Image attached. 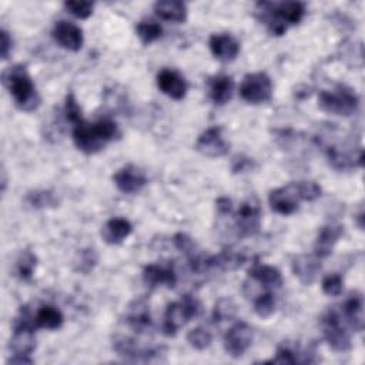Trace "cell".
<instances>
[{
    "label": "cell",
    "instance_id": "cell-43",
    "mask_svg": "<svg viewBox=\"0 0 365 365\" xmlns=\"http://www.w3.org/2000/svg\"><path fill=\"white\" fill-rule=\"evenodd\" d=\"M251 160L250 158H241V160H235V164L237 165H234L232 167V170H234V173H242V171H245L250 165H251Z\"/></svg>",
    "mask_w": 365,
    "mask_h": 365
},
{
    "label": "cell",
    "instance_id": "cell-25",
    "mask_svg": "<svg viewBox=\"0 0 365 365\" xmlns=\"http://www.w3.org/2000/svg\"><path fill=\"white\" fill-rule=\"evenodd\" d=\"M154 11L155 14L165 20L173 23H182L187 20V4L178 0H161L154 3Z\"/></svg>",
    "mask_w": 365,
    "mask_h": 365
},
{
    "label": "cell",
    "instance_id": "cell-37",
    "mask_svg": "<svg viewBox=\"0 0 365 365\" xmlns=\"http://www.w3.org/2000/svg\"><path fill=\"white\" fill-rule=\"evenodd\" d=\"M97 264V254L93 248H86L81 250L78 252V258L76 259V271L83 272V274H88L94 265Z\"/></svg>",
    "mask_w": 365,
    "mask_h": 365
},
{
    "label": "cell",
    "instance_id": "cell-1",
    "mask_svg": "<svg viewBox=\"0 0 365 365\" xmlns=\"http://www.w3.org/2000/svg\"><path fill=\"white\" fill-rule=\"evenodd\" d=\"M257 17L274 36H282L288 26L298 24L305 16V4L301 1H259L255 6Z\"/></svg>",
    "mask_w": 365,
    "mask_h": 365
},
{
    "label": "cell",
    "instance_id": "cell-41",
    "mask_svg": "<svg viewBox=\"0 0 365 365\" xmlns=\"http://www.w3.org/2000/svg\"><path fill=\"white\" fill-rule=\"evenodd\" d=\"M11 47H13V40H11L10 34L3 29L0 31V54H1L3 60H6L9 57Z\"/></svg>",
    "mask_w": 365,
    "mask_h": 365
},
{
    "label": "cell",
    "instance_id": "cell-24",
    "mask_svg": "<svg viewBox=\"0 0 365 365\" xmlns=\"http://www.w3.org/2000/svg\"><path fill=\"white\" fill-rule=\"evenodd\" d=\"M248 277L261 284L264 288H279L282 285V275L277 267L267 264H254L248 269Z\"/></svg>",
    "mask_w": 365,
    "mask_h": 365
},
{
    "label": "cell",
    "instance_id": "cell-15",
    "mask_svg": "<svg viewBox=\"0 0 365 365\" xmlns=\"http://www.w3.org/2000/svg\"><path fill=\"white\" fill-rule=\"evenodd\" d=\"M208 46L212 56L222 63H230L235 60L240 53V41L228 33L211 34Z\"/></svg>",
    "mask_w": 365,
    "mask_h": 365
},
{
    "label": "cell",
    "instance_id": "cell-21",
    "mask_svg": "<svg viewBox=\"0 0 365 365\" xmlns=\"http://www.w3.org/2000/svg\"><path fill=\"white\" fill-rule=\"evenodd\" d=\"M245 262V255L235 250H224L217 255L202 258V269L234 271Z\"/></svg>",
    "mask_w": 365,
    "mask_h": 365
},
{
    "label": "cell",
    "instance_id": "cell-7",
    "mask_svg": "<svg viewBox=\"0 0 365 365\" xmlns=\"http://www.w3.org/2000/svg\"><path fill=\"white\" fill-rule=\"evenodd\" d=\"M240 96L250 104H261L269 101L272 97L271 78L262 71L244 76L240 84Z\"/></svg>",
    "mask_w": 365,
    "mask_h": 365
},
{
    "label": "cell",
    "instance_id": "cell-8",
    "mask_svg": "<svg viewBox=\"0 0 365 365\" xmlns=\"http://www.w3.org/2000/svg\"><path fill=\"white\" fill-rule=\"evenodd\" d=\"M261 220V207L255 198H248L244 201L234 214V222L240 237L255 235L259 231Z\"/></svg>",
    "mask_w": 365,
    "mask_h": 365
},
{
    "label": "cell",
    "instance_id": "cell-36",
    "mask_svg": "<svg viewBox=\"0 0 365 365\" xmlns=\"http://www.w3.org/2000/svg\"><path fill=\"white\" fill-rule=\"evenodd\" d=\"M298 351L292 349L289 345L287 344H282L277 348V352H275V356H272L268 362L271 364H287V365H291V364H298L301 362L299 356H298Z\"/></svg>",
    "mask_w": 365,
    "mask_h": 365
},
{
    "label": "cell",
    "instance_id": "cell-22",
    "mask_svg": "<svg viewBox=\"0 0 365 365\" xmlns=\"http://www.w3.org/2000/svg\"><path fill=\"white\" fill-rule=\"evenodd\" d=\"M125 322L133 331L138 334L147 332L151 328V315L144 299H135L130 304L125 314Z\"/></svg>",
    "mask_w": 365,
    "mask_h": 365
},
{
    "label": "cell",
    "instance_id": "cell-28",
    "mask_svg": "<svg viewBox=\"0 0 365 365\" xmlns=\"http://www.w3.org/2000/svg\"><path fill=\"white\" fill-rule=\"evenodd\" d=\"M26 202L33 208H48L56 207L58 204V200L54 192L48 190H34L27 192Z\"/></svg>",
    "mask_w": 365,
    "mask_h": 365
},
{
    "label": "cell",
    "instance_id": "cell-23",
    "mask_svg": "<svg viewBox=\"0 0 365 365\" xmlns=\"http://www.w3.org/2000/svg\"><path fill=\"white\" fill-rule=\"evenodd\" d=\"M133 231V225L128 220L123 217H114L104 222L101 227V237L107 244L117 245L121 244Z\"/></svg>",
    "mask_w": 365,
    "mask_h": 365
},
{
    "label": "cell",
    "instance_id": "cell-39",
    "mask_svg": "<svg viewBox=\"0 0 365 365\" xmlns=\"http://www.w3.org/2000/svg\"><path fill=\"white\" fill-rule=\"evenodd\" d=\"M64 114H66V118L73 123L74 125L77 123H80L83 120L81 117V108L74 97L73 93H68L67 97H66V106H64Z\"/></svg>",
    "mask_w": 365,
    "mask_h": 365
},
{
    "label": "cell",
    "instance_id": "cell-26",
    "mask_svg": "<svg viewBox=\"0 0 365 365\" xmlns=\"http://www.w3.org/2000/svg\"><path fill=\"white\" fill-rule=\"evenodd\" d=\"M234 80L227 74H218L210 80V98L214 104L222 106L232 97Z\"/></svg>",
    "mask_w": 365,
    "mask_h": 365
},
{
    "label": "cell",
    "instance_id": "cell-12",
    "mask_svg": "<svg viewBox=\"0 0 365 365\" xmlns=\"http://www.w3.org/2000/svg\"><path fill=\"white\" fill-rule=\"evenodd\" d=\"M113 181L118 191L124 194H137L147 184V175L140 167L134 164H127L115 171V174L113 175Z\"/></svg>",
    "mask_w": 365,
    "mask_h": 365
},
{
    "label": "cell",
    "instance_id": "cell-20",
    "mask_svg": "<svg viewBox=\"0 0 365 365\" xmlns=\"http://www.w3.org/2000/svg\"><path fill=\"white\" fill-rule=\"evenodd\" d=\"M342 234H344V227L341 224L329 222V224H325L324 227H321V230L318 231L317 240H315L314 254L321 259L329 257L335 244L338 242V240L341 238Z\"/></svg>",
    "mask_w": 365,
    "mask_h": 365
},
{
    "label": "cell",
    "instance_id": "cell-5",
    "mask_svg": "<svg viewBox=\"0 0 365 365\" xmlns=\"http://www.w3.org/2000/svg\"><path fill=\"white\" fill-rule=\"evenodd\" d=\"M200 312L198 301L191 295H184L178 301H174L167 305L164 321H163V334L167 336H174L177 331L184 327L188 321L195 318Z\"/></svg>",
    "mask_w": 365,
    "mask_h": 365
},
{
    "label": "cell",
    "instance_id": "cell-18",
    "mask_svg": "<svg viewBox=\"0 0 365 365\" xmlns=\"http://www.w3.org/2000/svg\"><path fill=\"white\" fill-rule=\"evenodd\" d=\"M321 267H322L321 258H318L315 254L297 255L292 258V262H291L292 272L302 285H311L317 279L321 271Z\"/></svg>",
    "mask_w": 365,
    "mask_h": 365
},
{
    "label": "cell",
    "instance_id": "cell-33",
    "mask_svg": "<svg viewBox=\"0 0 365 365\" xmlns=\"http://www.w3.org/2000/svg\"><path fill=\"white\" fill-rule=\"evenodd\" d=\"M211 341H212V335H211V332H210L207 328H204V327L192 328V329H190L188 334H187V342H188L192 348H195V349H198V351L208 348V346L211 345Z\"/></svg>",
    "mask_w": 365,
    "mask_h": 365
},
{
    "label": "cell",
    "instance_id": "cell-9",
    "mask_svg": "<svg viewBox=\"0 0 365 365\" xmlns=\"http://www.w3.org/2000/svg\"><path fill=\"white\" fill-rule=\"evenodd\" d=\"M254 339L252 328L247 322L234 324L224 335V349L232 358L242 356Z\"/></svg>",
    "mask_w": 365,
    "mask_h": 365
},
{
    "label": "cell",
    "instance_id": "cell-10",
    "mask_svg": "<svg viewBox=\"0 0 365 365\" xmlns=\"http://www.w3.org/2000/svg\"><path fill=\"white\" fill-rule=\"evenodd\" d=\"M301 201L302 200L299 195L297 181L272 190L268 197V202H269L272 211H275L281 215L294 214L299 208Z\"/></svg>",
    "mask_w": 365,
    "mask_h": 365
},
{
    "label": "cell",
    "instance_id": "cell-40",
    "mask_svg": "<svg viewBox=\"0 0 365 365\" xmlns=\"http://www.w3.org/2000/svg\"><path fill=\"white\" fill-rule=\"evenodd\" d=\"M302 201H314L321 197V187L315 181H297Z\"/></svg>",
    "mask_w": 365,
    "mask_h": 365
},
{
    "label": "cell",
    "instance_id": "cell-16",
    "mask_svg": "<svg viewBox=\"0 0 365 365\" xmlns=\"http://www.w3.org/2000/svg\"><path fill=\"white\" fill-rule=\"evenodd\" d=\"M143 281L147 287L155 288L167 285L173 288L177 282V272L173 262L168 264H150L143 271Z\"/></svg>",
    "mask_w": 365,
    "mask_h": 365
},
{
    "label": "cell",
    "instance_id": "cell-27",
    "mask_svg": "<svg viewBox=\"0 0 365 365\" xmlns=\"http://www.w3.org/2000/svg\"><path fill=\"white\" fill-rule=\"evenodd\" d=\"M36 328H46V329H57L63 325L64 317L61 311L53 305H43L37 309L36 315H33Z\"/></svg>",
    "mask_w": 365,
    "mask_h": 365
},
{
    "label": "cell",
    "instance_id": "cell-13",
    "mask_svg": "<svg viewBox=\"0 0 365 365\" xmlns=\"http://www.w3.org/2000/svg\"><path fill=\"white\" fill-rule=\"evenodd\" d=\"M53 38L60 47L70 51H78L84 41L83 30L77 24L67 20H60L54 24Z\"/></svg>",
    "mask_w": 365,
    "mask_h": 365
},
{
    "label": "cell",
    "instance_id": "cell-30",
    "mask_svg": "<svg viewBox=\"0 0 365 365\" xmlns=\"http://www.w3.org/2000/svg\"><path fill=\"white\" fill-rule=\"evenodd\" d=\"M36 265H37L36 255L29 250L21 251L17 258V262H16V269H17V275L20 277V279H23V281L30 279L36 269Z\"/></svg>",
    "mask_w": 365,
    "mask_h": 365
},
{
    "label": "cell",
    "instance_id": "cell-17",
    "mask_svg": "<svg viewBox=\"0 0 365 365\" xmlns=\"http://www.w3.org/2000/svg\"><path fill=\"white\" fill-rule=\"evenodd\" d=\"M157 86L165 96L173 100L184 98L188 88L185 78L178 71L171 68H163L157 74Z\"/></svg>",
    "mask_w": 365,
    "mask_h": 365
},
{
    "label": "cell",
    "instance_id": "cell-34",
    "mask_svg": "<svg viewBox=\"0 0 365 365\" xmlns=\"http://www.w3.org/2000/svg\"><path fill=\"white\" fill-rule=\"evenodd\" d=\"M173 242H174V245L178 251H181L184 255L188 257L190 261L198 257L197 245H195L194 240L191 237H188L187 234H182V232L175 234L174 238H173Z\"/></svg>",
    "mask_w": 365,
    "mask_h": 365
},
{
    "label": "cell",
    "instance_id": "cell-2",
    "mask_svg": "<svg viewBox=\"0 0 365 365\" xmlns=\"http://www.w3.org/2000/svg\"><path fill=\"white\" fill-rule=\"evenodd\" d=\"M117 135L118 127L108 118H103L96 123L81 120L73 128V141L76 147L86 154L98 153Z\"/></svg>",
    "mask_w": 365,
    "mask_h": 365
},
{
    "label": "cell",
    "instance_id": "cell-29",
    "mask_svg": "<svg viewBox=\"0 0 365 365\" xmlns=\"http://www.w3.org/2000/svg\"><path fill=\"white\" fill-rule=\"evenodd\" d=\"M135 33L138 36V38L144 43V44H150L155 40H158L163 34V29L157 21L153 20H143L137 24L135 27Z\"/></svg>",
    "mask_w": 365,
    "mask_h": 365
},
{
    "label": "cell",
    "instance_id": "cell-19",
    "mask_svg": "<svg viewBox=\"0 0 365 365\" xmlns=\"http://www.w3.org/2000/svg\"><path fill=\"white\" fill-rule=\"evenodd\" d=\"M342 319L352 331L359 332L364 329V298L361 292L354 291L344 301Z\"/></svg>",
    "mask_w": 365,
    "mask_h": 365
},
{
    "label": "cell",
    "instance_id": "cell-4",
    "mask_svg": "<svg viewBox=\"0 0 365 365\" xmlns=\"http://www.w3.org/2000/svg\"><path fill=\"white\" fill-rule=\"evenodd\" d=\"M358 96L344 84H338L334 90H324L318 94V107L328 114L348 117L358 110Z\"/></svg>",
    "mask_w": 365,
    "mask_h": 365
},
{
    "label": "cell",
    "instance_id": "cell-6",
    "mask_svg": "<svg viewBox=\"0 0 365 365\" xmlns=\"http://www.w3.org/2000/svg\"><path fill=\"white\" fill-rule=\"evenodd\" d=\"M321 328L325 341L334 351L345 352L351 349V334L342 324V318L335 309H329L322 315Z\"/></svg>",
    "mask_w": 365,
    "mask_h": 365
},
{
    "label": "cell",
    "instance_id": "cell-42",
    "mask_svg": "<svg viewBox=\"0 0 365 365\" xmlns=\"http://www.w3.org/2000/svg\"><path fill=\"white\" fill-rule=\"evenodd\" d=\"M215 205H217V211H218L220 215H225V214H230L232 211V202L227 197H220L215 201Z\"/></svg>",
    "mask_w": 365,
    "mask_h": 365
},
{
    "label": "cell",
    "instance_id": "cell-11",
    "mask_svg": "<svg viewBox=\"0 0 365 365\" xmlns=\"http://www.w3.org/2000/svg\"><path fill=\"white\" fill-rule=\"evenodd\" d=\"M195 150L205 157L217 158L228 154L230 144L222 135V128L214 125L200 134L195 141Z\"/></svg>",
    "mask_w": 365,
    "mask_h": 365
},
{
    "label": "cell",
    "instance_id": "cell-31",
    "mask_svg": "<svg viewBox=\"0 0 365 365\" xmlns=\"http://www.w3.org/2000/svg\"><path fill=\"white\" fill-rule=\"evenodd\" d=\"M237 305L231 298H221L215 302L212 309V322L218 324L222 321H230L235 317Z\"/></svg>",
    "mask_w": 365,
    "mask_h": 365
},
{
    "label": "cell",
    "instance_id": "cell-35",
    "mask_svg": "<svg viewBox=\"0 0 365 365\" xmlns=\"http://www.w3.org/2000/svg\"><path fill=\"white\" fill-rule=\"evenodd\" d=\"M321 287H322L324 294H327L329 297H339L344 291V279L339 274L332 272L322 278Z\"/></svg>",
    "mask_w": 365,
    "mask_h": 365
},
{
    "label": "cell",
    "instance_id": "cell-3",
    "mask_svg": "<svg viewBox=\"0 0 365 365\" xmlns=\"http://www.w3.org/2000/svg\"><path fill=\"white\" fill-rule=\"evenodd\" d=\"M1 81L10 91L14 104L23 111H33L40 106V96L23 64L9 67L1 74Z\"/></svg>",
    "mask_w": 365,
    "mask_h": 365
},
{
    "label": "cell",
    "instance_id": "cell-32",
    "mask_svg": "<svg viewBox=\"0 0 365 365\" xmlns=\"http://www.w3.org/2000/svg\"><path fill=\"white\" fill-rule=\"evenodd\" d=\"M274 311H275V297L269 291H265L255 297L254 312L259 318H268L274 314Z\"/></svg>",
    "mask_w": 365,
    "mask_h": 365
},
{
    "label": "cell",
    "instance_id": "cell-38",
    "mask_svg": "<svg viewBox=\"0 0 365 365\" xmlns=\"http://www.w3.org/2000/svg\"><path fill=\"white\" fill-rule=\"evenodd\" d=\"M64 7L74 17H77V19H87L93 13L94 3H91V1H66Z\"/></svg>",
    "mask_w": 365,
    "mask_h": 365
},
{
    "label": "cell",
    "instance_id": "cell-14",
    "mask_svg": "<svg viewBox=\"0 0 365 365\" xmlns=\"http://www.w3.org/2000/svg\"><path fill=\"white\" fill-rule=\"evenodd\" d=\"M113 349L120 356H124V358L133 359V361H141V359L145 361L158 354L157 348L143 346L134 338L124 336V335H115L113 338Z\"/></svg>",
    "mask_w": 365,
    "mask_h": 365
}]
</instances>
